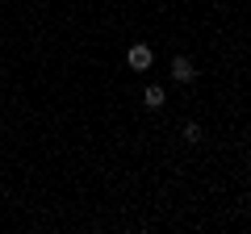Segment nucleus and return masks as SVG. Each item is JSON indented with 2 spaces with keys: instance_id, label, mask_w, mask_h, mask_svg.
I'll list each match as a JSON object with an SVG mask.
<instances>
[{
  "instance_id": "nucleus-3",
  "label": "nucleus",
  "mask_w": 251,
  "mask_h": 234,
  "mask_svg": "<svg viewBox=\"0 0 251 234\" xmlns=\"http://www.w3.org/2000/svg\"><path fill=\"white\" fill-rule=\"evenodd\" d=\"M143 100H147L151 109H163V105H168V96H163V88H155V84H151V88L143 92Z\"/></svg>"
},
{
  "instance_id": "nucleus-2",
  "label": "nucleus",
  "mask_w": 251,
  "mask_h": 234,
  "mask_svg": "<svg viewBox=\"0 0 251 234\" xmlns=\"http://www.w3.org/2000/svg\"><path fill=\"white\" fill-rule=\"evenodd\" d=\"M193 75H197L193 63H188L184 54H176V59H172V80H176V84H193Z\"/></svg>"
},
{
  "instance_id": "nucleus-1",
  "label": "nucleus",
  "mask_w": 251,
  "mask_h": 234,
  "mask_svg": "<svg viewBox=\"0 0 251 234\" xmlns=\"http://www.w3.org/2000/svg\"><path fill=\"white\" fill-rule=\"evenodd\" d=\"M126 63L134 67V71H147V67H151V46H147V42H134L130 50H126Z\"/></svg>"
},
{
  "instance_id": "nucleus-4",
  "label": "nucleus",
  "mask_w": 251,
  "mask_h": 234,
  "mask_svg": "<svg viewBox=\"0 0 251 234\" xmlns=\"http://www.w3.org/2000/svg\"><path fill=\"white\" fill-rule=\"evenodd\" d=\"M184 138H188V142H197V138H201V126H197V121H188V126H184Z\"/></svg>"
}]
</instances>
